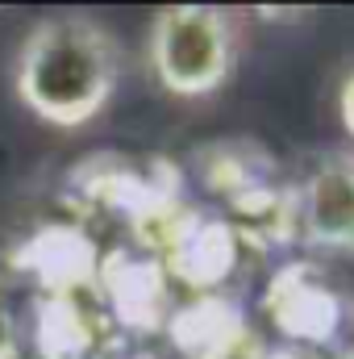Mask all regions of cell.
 <instances>
[{
    "label": "cell",
    "instance_id": "cell-1",
    "mask_svg": "<svg viewBox=\"0 0 354 359\" xmlns=\"http://www.w3.org/2000/svg\"><path fill=\"white\" fill-rule=\"evenodd\" d=\"M121 80V50L88 13H55L38 21L13 67L17 100L46 126L76 130L100 117Z\"/></svg>",
    "mask_w": 354,
    "mask_h": 359
},
{
    "label": "cell",
    "instance_id": "cell-4",
    "mask_svg": "<svg viewBox=\"0 0 354 359\" xmlns=\"http://www.w3.org/2000/svg\"><path fill=\"white\" fill-rule=\"evenodd\" d=\"M267 305L275 309V322L296 334V339H321L313 313H321V322H338V297L317 280L313 268H292L275 280V288L267 292Z\"/></svg>",
    "mask_w": 354,
    "mask_h": 359
},
{
    "label": "cell",
    "instance_id": "cell-3",
    "mask_svg": "<svg viewBox=\"0 0 354 359\" xmlns=\"http://www.w3.org/2000/svg\"><path fill=\"white\" fill-rule=\"evenodd\" d=\"M296 234L321 251H354V151L321 155L292 188Z\"/></svg>",
    "mask_w": 354,
    "mask_h": 359
},
{
    "label": "cell",
    "instance_id": "cell-2",
    "mask_svg": "<svg viewBox=\"0 0 354 359\" xmlns=\"http://www.w3.org/2000/svg\"><path fill=\"white\" fill-rule=\"evenodd\" d=\"M238 59V25L225 8H163L146 34V63L159 88L179 100L213 96Z\"/></svg>",
    "mask_w": 354,
    "mask_h": 359
},
{
    "label": "cell",
    "instance_id": "cell-5",
    "mask_svg": "<svg viewBox=\"0 0 354 359\" xmlns=\"http://www.w3.org/2000/svg\"><path fill=\"white\" fill-rule=\"evenodd\" d=\"M338 117H342V130L354 138V72H346V80L338 88Z\"/></svg>",
    "mask_w": 354,
    "mask_h": 359
}]
</instances>
